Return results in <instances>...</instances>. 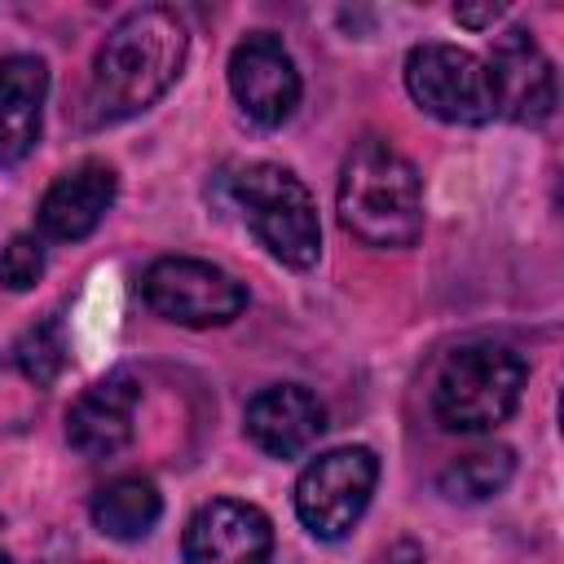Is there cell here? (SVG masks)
<instances>
[{"instance_id": "cell-11", "label": "cell", "mask_w": 564, "mask_h": 564, "mask_svg": "<svg viewBox=\"0 0 564 564\" xmlns=\"http://www.w3.org/2000/svg\"><path fill=\"white\" fill-rule=\"evenodd\" d=\"M141 383L132 370H110L88 383L66 410V441L88 458H110L132 441Z\"/></svg>"}, {"instance_id": "cell-20", "label": "cell", "mask_w": 564, "mask_h": 564, "mask_svg": "<svg viewBox=\"0 0 564 564\" xmlns=\"http://www.w3.org/2000/svg\"><path fill=\"white\" fill-rule=\"evenodd\" d=\"M498 13H502V4H480V9H463V4H458V9H454V18H458L463 26H489Z\"/></svg>"}, {"instance_id": "cell-19", "label": "cell", "mask_w": 564, "mask_h": 564, "mask_svg": "<svg viewBox=\"0 0 564 564\" xmlns=\"http://www.w3.org/2000/svg\"><path fill=\"white\" fill-rule=\"evenodd\" d=\"M375 564H427V555H423V546H419V542L397 538L392 546H383V551L375 555Z\"/></svg>"}, {"instance_id": "cell-9", "label": "cell", "mask_w": 564, "mask_h": 564, "mask_svg": "<svg viewBox=\"0 0 564 564\" xmlns=\"http://www.w3.org/2000/svg\"><path fill=\"white\" fill-rule=\"evenodd\" d=\"M181 555L185 564H269L273 524L256 502L212 498L189 516Z\"/></svg>"}, {"instance_id": "cell-14", "label": "cell", "mask_w": 564, "mask_h": 564, "mask_svg": "<svg viewBox=\"0 0 564 564\" xmlns=\"http://www.w3.org/2000/svg\"><path fill=\"white\" fill-rule=\"evenodd\" d=\"M44 97H48V66L35 53H4L0 57V167H13L35 150Z\"/></svg>"}, {"instance_id": "cell-21", "label": "cell", "mask_w": 564, "mask_h": 564, "mask_svg": "<svg viewBox=\"0 0 564 564\" xmlns=\"http://www.w3.org/2000/svg\"><path fill=\"white\" fill-rule=\"evenodd\" d=\"M0 564H9V555H4V551H0Z\"/></svg>"}, {"instance_id": "cell-3", "label": "cell", "mask_w": 564, "mask_h": 564, "mask_svg": "<svg viewBox=\"0 0 564 564\" xmlns=\"http://www.w3.org/2000/svg\"><path fill=\"white\" fill-rule=\"evenodd\" d=\"M529 361L502 339H476L454 348L432 383V414L445 432H489L520 405Z\"/></svg>"}, {"instance_id": "cell-17", "label": "cell", "mask_w": 564, "mask_h": 564, "mask_svg": "<svg viewBox=\"0 0 564 564\" xmlns=\"http://www.w3.org/2000/svg\"><path fill=\"white\" fill-rule=\"evenodd\" d=\"M13 366H18L31 383H40V388H48V383L66 370V330H62V317H57V313H48L44 322H35V326L13 344Z\"/></svg>"}, {"instance_id": "cell-15", "label": "cell", "mask_w": 564, "mask_h": 564, "mask_svg": "<svg viewBox=\"0 0 564 564\" xmlns=\"http://www.w3.org/2000/svg\"><path fill=\"white\" fill-rule=\"evenodd\" d=\"M163 516V498L145 476H115L93 494V524L115 542H141Z\"/></svg>"}, {"instance_id": "cell-1", "label": "cell", "mask_w": 564, "mask_h": 564, "mask_svg": "<svg viewBox=\"0 0 564 564\" xmlns=\"http://www.w3.org/2000/svg\"><path fill=\"white\" fill-rule=\"evenodd\" d=\"M189 53V26L167 4H145L123 13L93 57L88 119L123 123L150 110L181 75Z\"/></svg>"}, {"instance_id": "cell-16", "label": "cell", "mask_w": 564, "mask_h": 564, "mask_svg": "<svg viewBox=\"0 0 564 564\" xmlns=\"http://www.w3.org/2000/svg\"><path fill=\"white\" fill-rule=\"evenodd\" d=\"M516 471V454L507 445H480L471 454H458L445 471H441V494L454 498V502H485L494 494L507 489Z\"/></svg>"}, {"instance_id": "cell-12", "label": "cell", "mask_w": 564, "mask_h": 564, "mask_svg": "<svg viewBox=\"0 0 564 564\" xmlns=\"http://www.w3.org/2000/svg\"><path fill=\"white\" fill-rule=\"evenodd\" d=\"M115 194H119V176H115L110 163H101V159L75 163L70 172H62L44 189V198L35 207L40 234L53 238V242H79V238H88L106 220V212L115 207Z\"/></svg>"}, {"instance_id": "cell-10", "label": "cell", "mask_w": 564, "mask_h": 564, "mask_svg": "<svg viewBox=\"0 0 564 564\" xmlns=\"http://www.w3.org/2000/svg\"><path fill=\"white\" fill-rule=\"evenodd\" d=\"M485 66H489L502 119H511V123H546L551 119L555 70H551V57L542 53V44L524 26H511L507 35H498Z\"/></svg>"}, {"instance_id": "cell-18", "label": "cell", "mask_w": 564, "mask_h": 564, "mask_svg": "<svg viewBox=\"0 0 564 564\" xmlns=\"http://www.w3.org/2000/svg\"><path fill=\"white\" fill-rule=\"evenodd\" d=\"M44 273V247L31 234H18L0 247V286L4 291H31Z\"/></svg>"}, {"instance_id": "cell-8", "label": "cell", "mask_w": 564, "mask_h": 564, "mask_svg": "<svg viewBox=\"0 0 564 564\" xmlns=\"http://www.w3.org/2000/svg\"><path fill=\"white\" fill-rule=\"evenodd\" d=\"M229 93L260 128H282L300 106V70L273 31H251L229 53Z\"/></svg>"}, {"instance_id": "cell-13", "label": "cell", "mask_w": 564, "mask_h": 564, "mask_svg": "<svg viewBox=\"0 0 564 564\" xmlns=\"http://www.w3.org/2000/svg\"><path fill=\"white\" fill-rule=\"evenodd\" d=\"M326 432V405L304 383H273L247 401V436L273 454L295 458Z\"/></svg>"}, {"instance_id": "cell-7", "label": "cell", "mask_w": 564, "mask_h": 564, "mask_svg": "<svg viewBox=\"0 0 564 564\" xmlns=\"http://www.w3.org/2000/svg\"><path fill=\"white\" fill-rule=\"evenodd\" d=\"M145 304L176 322V326H225L247 308V286L225 273L212 260H194V256H163L145 269L141 278Z\"/></svg>"}, {"instance_id": "cell-2", "label": "cell", "mask_w": 564, "mask_h": 564, "mask_svg": "<svg viewBox=\"0 0 564 564\" xmlns=\"http://www.w3.org/2000/svg\"><path fill=\"white\" fill-rule=\"evenodd\" d=\"M339 220L366 247H410L423 234V185L414 163L383 137H361L339 172Z\"/></svg>"}, {"instance_id": "cell-6", "label": "cell", "mask_w": 564, "mask_h": 564, "mask_svg": "<svg viewBox=\"0 0 564 564\" xmlns=\"http://www.w3.org/2000/svg\"><path fill=\"white\" fill-rule=\"evenodd\" d=\"M375 480H379V458L366 445H339L317 454L295 480L300 524L322 542L344 538L366 516Z\"/></svg>"}, {"instance_id": "cell-5", "label": "cell", "mask_w": 564, "mask_h": 564, "mask_svg": "<svg viewBox=\"0 0 564 564\" xmlns=\"http://www.w3.org/2000/svg\"><path fill=\"white\" fill-rule=\"evenodd\" d=\"M405 88L410 97L445 119V123H463V128H480L498 115V97H494V79L485 57H476L471 48L458 44H414L405 57Z\"/></svg>"}, {"instance_id": "cell-4", "label": "cell", "mask_w": 564, "mask_h": 564, "mask_svg": "<svg viewBox=\"0 0 564 564\" xmlns=\"http://www.w3.org/2000/svg\"><path fill=\"white\" fill-rule=\"evenodd\" d=\"M234 203L242 207L256 238L291 269H308L322 256V220L308 185L282 163H242L229 176Z\"/></svg>"}]
</instances>
